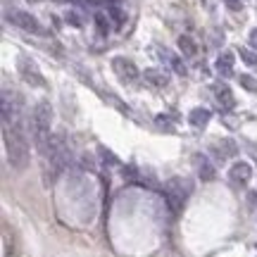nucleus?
Returning a JSON list of instances; mask_svg holds the SVG:
<instances>
[{
    "label": "nucleus",
    "mask_w": 257,
    "mask_h": 257,
    "mask_svg": "<svg viewBox=\"0 0 257 257\" xmlns=\"http://www.w3.org/2000/svg\"><path fill=\"white\" fill-rule=\"evenodd\" d=\"M67 22H69V24H72V27H81V19L76 17V15H74V12H67Z\"/></svg>",
    "instance_id": "nucleus-22"
},
{
    "label": "nucleus",
    "mask_w": 257,
    "mask_h": 257,
    "mask_svg": "<svg viewBox=\"0 0 257 257\" xmlns=\"http://www.w3.org/2000/svg\"><path fill=\"white\" fill-rule=\"evenodd\" d=\"M10 22L12 24H17L19 29H24L29 34H36V36H43L46 34V29L38 24V19L31 15V12H22V10H15V12H10Z\"/></svg>",
    "instance_id": "nucleus-6"
},
{
    "label": "nucleus",
    "mask_w": 257,
    "mask_h": 257,
    "mask_svg": "<svg viewBox=\"0 0 257 257\" xmlns=\"http://www.w3.org/2000/svg\"><path fill=\"white\" fill-rule=\"evenodd\" d=\"M210 119H212V112L207 110V107H195V110H191V114H188V121H191V126H195V128L207 126Z\"/></svg>",
    "instance_id": "nucleus-11"
},
{
    "label": "nucleus",
    "mask_w": 257,
    "mask_h": 257,
    "mask_svg": "<svg viewBox=\"0 0 257 257\" xmlns=\"http://www.w3.org/2000/svg\"><path fill=\"white\" fill-rule=\"evenodd\" d=\"M240 60L248 64V67H252V69H257V53L255 50H248V48H240Z\"/></svg>",
    "instance_id": "nucleus-16"
},
{
    "label": "nucleus",
    "mask_w": 257,
    "mask_h": 257,
    "mask_svg": "<svg viewBox=\"0 0 257 257\" xmlns=\"http://www.w3.org/2000/svg\"><path fill=\"white\" fill-rule=\"evenodd\" d=\"M17 69H19V76L29 83V86H38V88H43L46 86V79H43V74L38 69V64L27 55H19L17 60Z\"/></svg>",
    "instance_id": "nucleus-5"
},
{
    "label": "nucleus",
    "mask_w": 257,
    "mask_h": 257,
    "mask_svg": "<svg viewBox=\"0 0 257 257\" xmlns=\"http://www.w3.org/2000/svg\"><path fill=\"white\" fill-rule=\"evenodd\" d=\"M250 176H252V167L248 162H243V160L229 169V179L233 184H245V181H250Z\"/></svg>",
    "instance_id": "nucleus-8"
},
{
    "label": "nucleus",
    "mask_w": 257,
    "mask_h": 257,
    "mask_svg": "<svg viewBox=\"0 0 257 257\" xmlns=\"http://www.w3.org/2000/svg\"><path fill=\"white\" fill-rule=\"evenodd\" d=\"M179 50H181L186 57H193L198 53V46H195V41H193L191 36H179Z\"/></svg>",
    "instance_id": "nucleus-14"
},
{
    "label": "nucleus",
    "mask_w": 257,
    "mask_h": 257,
    "mask_svg": "<svg viewBox=\"0 0 257 257\" xmlns=\"http://www.w3.org/2000/svg\"><path fill=\"white\" fill-rule=\"evenodd\" d=\"M121 176H124L126 181H138V169L134 165H126L121 169Z\"/></svg>",
    "instance_id": "nucleus-20"
},
{
    "label": "nucleus",
    "mask_w": 257,
    "mask_h": 257,
    "mask_svg": "<svg viewBox=\"0 0 257 257\" xmlns=\"http://www.w3.org/2000/svg\"><path fill=\"white\" fill-rule=\"evenodd\" d=\"M5 150H8V160L15 169H24L29 162V138L27 131L22 126V121L15 119L5 124Z\"/></svg>",
    "instance_id": "nucleus-1"
},
{
    "label": "nucleus",
    "mask_w": 257,
    "mask_h": 257,
    "mask_svg": "<svg viewBox=\"0 0 257 257\" xmlns=\"http://www.w3.org/2000/svg\"><path fill=\"white\" fill-rule=\"evenodd\" d=\"M107 3H110V5H117V3H121V0H107Z\"/></svg>",
    "instance_id": "nucleus-25"
},
{
    "label": "nucleus",
    "mask_w": 257,
    "mask_h": 257,
    "mask_svg": "<svg viewBox=\"0 0 257 257\" xmlns=\"http://www.w3.org/2000/svg\"><path fill=\"white\" fill-rule=\"evenodd\" d=\"M217 72L221 74V76H231L233 74V53H221L219 57H217Z\"/></svg>",
    "instance_id": "nucleus-13"
},
{
    "label": "nucleus",
    "mask_w": 257,
    "mask_h": 257,
    "mask_svg": "<svg viewBox=\"0 0 257 257\" xmlns=\"http://www.w3.org/2000/svg\"><path fill=\"white\" fill-rule=\"evenodd\" d=\"M217 155H221V157H229V155H233L236 153V146H233V141H221V143H217Z\"/></svg>",
    "instance_id": "nucleus-17"
},
{
    "label": "nucleus",
    "mask_w": 257,
    "mask_h": 257,
    "mask_svg": "<svg viewBox=\"0 0 257 257\" xmlns=\"http://www.w3.org/2000/svg\"><path fill=\"white\" fill-rule=\"evenodd\" d=\"M238 81H240V86H243V88H248L250 93H257V81L250 76V74H240Z\"/></svg>",
    "instance_id": "nucleus-18"
},
{
    "label": "nucleus",
    "mask_w": 257,
    "mask_h": 257,
    "mask_svg": "<svg viewBox=\"0 0 257 257\" xmlns=\"http://www.w3.org/2000/svg\"><path fill=\"white\" fill-rule=\"evenodd\" d=\"M98 155L102 157V162H105V165H107V167H114V165H119V160H117V157L112 155L110 150H105V148H98Z\"/></svg>",
    "instance_id": "nucleus-19"
},
{
    "label": "nucleus",
    "mask_w": 257,
    "mask_h": 257,
    "mask_svg": "<svg viewBox=\"0 0 257 257\" xmlns=\"http://www.w3.org/2000/svg\"><path fill=\"white\" fill-rule=\"evenodd\" d=\"M50 124H53V107L48 102H38L31 112V138L38 153L50 141Z\"/></svg>",
    "instance_id": "nucleus-3"
},
{
    "label": "nucleus",
    "mask_w": 257,
    "mask_h": 257,
    "mask_svg": "<svg viewBox=\"0 0 257 257\" xmlns=\"http://www.w3.org/2000/svg\"><path fill=\"white\" fill-rule=\"evenodd\" d=\"M195 165H198V176H200L202 181H212V179H214V167L210 165L207 157L195 155Z\"/></svg>",
    "instance_id": "nucleus-12"
},
{
    "label": "nucleus",
    "mask_w": 257,
    "mask_h": 257,
    "mask_svg": "<svg viewBox=\"0 0 257 257\" xmlns=\"http://www.w3.org/2000/svg\"><path fill=\"white\" fill-rule=\"evenodd\" d=\"M112 69H114V74L119 76L121 81H134V79H138L136 64L131 62V60H126V57H114V60H112Z\"/></svg>",
    "instance_id": "nucleus-7"
},
{
    "label": "nucleus",
    "mask_w": 257,
    "mask_h": 257,
    "mask_svg": "<svg viewBox=\"0 0 257 257\" xmlns=\"http://www.w3.org/2000/svg\"><path fill=\"white\" fill-rule=\"evenodd\" d=\"M29 3H36V0H29Z\"/></svg>",
    "instance_id": "nucleus-26"
},
{
    "label": "nucleus",
    "mask_w": 257,
    "mask_h": 257,
    "mask_svg": "<svg viewBox=\"0 0 257 257\" xmlns=\"http://www.w3.org/2000/svg\"><path fill=\"white\" fill-rule=\"evenodd\" d=\"M107 15L114 19V24H117V27H121V24H124V19H126V17H124V12H121L119 8H110V10H107Z\"/></svg>",
    "instance_id": "nucleus-21"
},
{
    "label": "nucleus",
    "mask_w": 257,
    "mask_h": 257,
    "mask_svg": "<svg viewBox=\"0 0 257 257\" xmlns=\"http://www.w3.org/2000/svg\"><path fill=\"white\" fill-rule=\"evenodd\" d=\"M41 155H43V176H46L48 184H53L57 179V174L67 165V141H64V134L50 136L46 148L41 150Z\"/></svg>",
    "instance_id": "nucleus-2"
},
{
    "label": "nucleus",
    "mask_w": 257,
    "mask_h": 257,
    "mask_svg": "<svg viewBox=\"0 0 257 257\" xmlns=\"http://www.w3.org/2000/svg\"><path fill=\"white\" fill-rule=\"evenodd\" d=\"M214 98L221 105V110H233V105H236V98H233V93H231V88L226 83L214 86Z\"/></svg>",
    "instance_id": "nucleus-9"
},
{
    "label": "nucleus",
    "mask_w": 257,
    "mask_h": 257,
    "mask_svg": "<svg viewBox=\"0 0 257 257\" xmlns=\"http://www.w3.org/2000/svg\"><path fill=\"white\" fill-rule=\"evenodd\" d=\"M250 46L257 48V29H252V31H250Z\"/></svg>",
    "instance_id": "nucleus-24"
},
{
    "label": "nucleus",
    "mask_w": 257,
    "mask_h": 257,
    "mask_svg": "<svg viewBox=\"0 0 257 257\" xmlns=\"http://www.w3.org/2000/svg\"><path fill=\"white\" fill-rule=\"evenodd\" d=\"M95 29H98L100 36H107V34H110V15L95 12Z\"/></svg>",
    "instance_id": "nucleus-15"
},
{
    "label": "nucleus",
    "mask_w": 257,
    "mask_h": 257,
    "mask_svg": "<svg viewBox=\"0 0 257 257\" xmlns=\"http://www.w3.org/2000/svg\"><path fill=\"white\" fill-rule=\"evenodd\" d=\"M240 3H243V0H224V5H226L229 10H240V8H243Z\"/></svg>",
    "instance_id": "nucleus-23"
},
{
    "label": "nucleus",
    "mask_w": 257,
    "mask_h": 257,
    "mask_svg": "<svg viewBox=\"0 0 257 257\" xmlns=\"http://www.w3.org/2000/svg\"><path fill=\"white\" fill-rule=\"evenodd\" d=\"M143 79H146L150 86H155V88H165L167 83H169V74L165 69H157V67H150L143 72Z\"/></svg>",
    "instance_id": "nucleus-10"
},
{
    "label": "nucleus",
    "mask_w": 257,
    "mask_h": 257,
    "mask_svg": "<svg viewBox=\"0 0 257 257\" xmlns=\"http://www.w3.org/2000/svg\"><path fill=\"white\" fill-rule=\"evenodd\" d=\"M188 191H191V188H188V181L181 179V176H174V179H169V181L165 184V198H167L169 207H172L174 212H179L181 207H184Z\"/></svg>",
    "instance_id": "nucleus-4"
}]
</instances>
